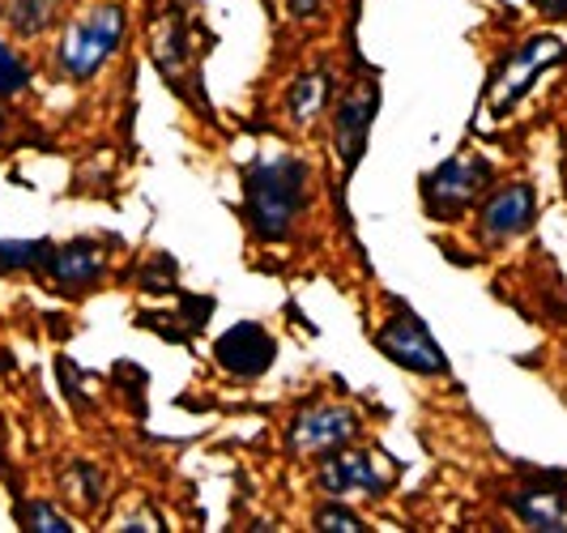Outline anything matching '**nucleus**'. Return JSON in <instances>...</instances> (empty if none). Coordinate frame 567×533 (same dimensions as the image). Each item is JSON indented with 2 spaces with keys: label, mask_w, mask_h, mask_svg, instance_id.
I'll list each match as a JSON object with an SVG mask.
<instances>
[{
  "label": "nucleus",
  "mask_w": 567,
  "mask_h": 533,
  "mask_svg": "<svg viewBox=\"0 0 567 533\" xmlns=\"http://www.w3.org/2000/svg\"><path fill=\"white\" fill-rule=\"evenodd\" d=\"M308 184H312L308 163L286 150L260 154L252 167L244 171V214H248L256 239L278 244L295 230V223L308 209Z\"/></svg>",
  "instance_id": "1"
},
{
  "label": "nucleus",
  "mask_w": 567,
  "mask_h": 533,
  "mask_svg": "<svg viewBox=\"0 0 567 533\" xmlns=\"http://www.w3.org/2000/svg\"><path fill=\"white\" fill-rule=\"evenodd\" d=\"M120 39H124V9L120 4H99L85 18H73L56 48L64 78L69 82H90L112 60Z\"/></svg>",
  "instance_id": "2"
},
{
  "label": "nucleus",
  "mask_w": 567,
  "mask_h": 533,
  "mask_svg": "<svg viewBox=\"0 0 567 533\" xmlns=\"http://www.w3.org/2000/svg\"><path fill=\"white\" fill-rule=\"evenodd\" d=\"M555 60H567V43L559 34H534L520 48H512L508 57L495 64L491 82H486V107H491V115H508L520 103V94L534 85V78L546 64H555Z\"/></svg>",
  "instance_id": "3"
},
{
  "label": "nucleus",
  "mask_w": 567,
  "mask_h": 533,
  "mask_svg": "<svg viewBox=\"0 0 567 533\" xmlns=\"http://www.w3.org/2000/svg\"><path fill=\"white\" fill-rule=\"evenodd\" d=\"M486 184H491V163H486V158H478V154L444 158V163L423 180L426 214H431L435 223H449V218L470 209V201L478 197Z\"/></svg>",
  "instance_id": "4"
},
{
  "label": "nucleus",
  "mask_w": 567,
  "mask_h": 533,
  "mask_svg": "<svg viewBox=\"0 0 567 533\" xmlns=\"http://www.w3.org/2000/svg\"><path fill=\"white\" fill-rule=\"evenodd\" d=\"M375 112H380V82H354L338 103V115H333V145H338L341 171H350L363 163V150H368V133L375 124Z\"/></svg>",
  "instance_id": "5"
},
{
  "label": "nucleus",
  "mask_w": 567,
  "mask_h": 533,
  "mask_svg": "<svg viewBox=\"0 0 567 533\" xmlns=\"http://www.w3.org/2000/svg\"><path fill=\"white\" fill-rule=\"evenodd\" d=\"M375 346H380L398 367H405V371H419V376H440V371H449L444 350L431 341V334L423 329V320L405 308L375 334Z\"/></svg>",
  "instance_id": "6"
},
{
  "label": "nucleus",
  "mask_w": 567,
  "mask_h": 533,
  "mask_svg": "<svg viewBox=\"0 0 567 533\" xmlns=\"http://www.w3.org/2000/svg\"><path fill=\"white\" fill-rule=\"evenodd\" d=\"M534 209H538V197H534L529 184H504L499 193L486 197L483 214H478V239L486 248L508 244L512 235H520L534 223Z\"/></svg>",
  "instance_id": "7"
},
{
  "label": "nucleus",
  "mask_w": 567,
  "mask_h": 533,
  "mask_svg": "<svg viewBox=\"0 0 567 533\" xmlns=\"http://www.w3.org/2000/svg\"><path fill=\"white\" fill-rule=\"evenodd\" d=\"M274 355H278V341L265 334L260 325H252V320H239V325L227 329V334L218 337V346H214L218 367H227L230 376H239V380L265 376V371L274 367Z\"/></svg>",
  "instance_id": "8"
},
{
  "label": "nucleus",
  "mask_w": 567,
  "mask_h": 533,
  "mask_svg": "<svg viewBox=\"0 0 567 533\" xmlns=\"http://www.w3.org/2000/svg\"><path fill=\"white\" fill-rule=\"evenodd\" d=\"M354 431H359V414L354 410H346V406H312V410H303L295 419V427H290V449L299 452V457L333 452Z\"/></svg>",
  "instance_id": "9"
},
{
  "label": "nucleus",
  "mask_w": 567,
  "mask_h": 533,
  "mask_svg": "<svg viewBox=\"0 0 567 533\" xmlns=\"http://www.w3.org/2000/svg\"><path fill=\"white\" fill-rule=\"evenodd\" d=\"M329 495H368V500H380L384 491H389V482L384 474L375 470V461H371V452H338V457H329L324 465H320V478H316Z\"/></svg>",
  "instance_id": "10"
},
{
  "label": "nucleus",
  "mask_w": 567,
  "mask_h": 533,
  "mask_svg": "<svg viewBox=\"0 0 567 533\" xmlns=\"http://www.w3.org/2000/svg\"><path fill=\"white\" fill-rule=\"evenodd\" d=\"M508 504L529 530H542V533L567 530V482H559V478L520 486Z\"/></svg>",
  "instance_id": "11"
},
{
  "label": "nucleus",
  "mask_w": 567,
  "mask_h": 533,
  "mask_svg": "<svg viewBox=\"0 0 567 533\" xmlns=\"http://www.w3.org/2000/svg\"><path fill=\"white\" fill-rule=\"evenodd\" d=\"M43 269H48L60 286L78 290V286H94V281L103 278L107 253H103L94 239H73V244H64V248H52V256H48Z\"/></svg>",
  "instance_id": "12"
},
{
  "label": "nucleus",
  "mask_w": 567,
  "mask_h": 533,
  "mask_svg": "<svg viewBox=\"0 0 567 533\" xmlns=\"http://www.w3.org/2000/svg\"><path fill=\"white\" fill-rule=\"evenodd\" d=\"M329 99H333V69H308L286 90V112L299 129H308L329 107Z\"/></svg>",
  "instance_id": "13"
},
{
  "label": "nucleus",
  "mask_w": 567,
  "mask_h": 533,
  "mask_svg": "<svg viewBox=\"0 0 567 533\" xmlns=\"http://www.w3.org/2000/svg\"><path fill=\"white\" fill-rule=\"evenodd\" d=\"M60 491H64V500L69 504H78L82 512H94V508L103 504V495H107V482L103 474L90 465V461H69L64 465V474H60Z\"/></svg>",
  "instance_id": "14"
},
{
  "label": "nucleus",
  "mask_w": 567,
  "mask_h": 533,
  "mask_svg": "<svg viewBox=\"0 0 567 533\" xmlns=\"http://www.w3.org/2000/svg\"><path fill=\"white\" fill-rule=\"evenodd\" d=\"M52 256L48 239H0V274H27L43 269Z\"/></svg>",
  "instance_id": "15"
},
{
  "label": "nucleus",
  "mask_w": 567,
  "mask_h": 533,
  "mask_svg": "<svg viewBox=\"0 0 567 533\" xmlns=\"http://www.w3.org/2000/svg\"><path fill=\"white\" fill-rule=\"evenodd\" d=\"M60 0H13V9H9V22L18 34H39V30H48V22L56 18Z\"/></svg>",
  "instance_id": "16"
},
{
  "label": "nucleus",
  "mask_w": 567,
  "mask_h": 533,
  "mask_svg": "<svg viewBox=\"0 0 567 533\" xmlns=\"http://www.w3.org/2000/svg\"><path fill=\"white\" fill-rule=\"evenodd\" d=\"M30 90V69L4 39H0V99H22Z\"/></svg>",
  "instance_id": "17"
},
{
  "label": "nucleus",
  "mask_w": 567,
  "mask_h": 533,
  "mask_svg": "<svg viewBox=\"0 0 567 533\" xmlns=\"http://www.w3.org/2000/svg\"><path fill=\"white\" fill-rule=\"evenodd\" d=\"M316 530H329V533H363V516L359 512H350L346 504H320L316 508Z\"/></svg>",
  "instance_id": "18"
},
{
  "label": "nucleus",
  "mask_w": 567,
  "mask_h": 533,
  "mask_svg": "<svg viewBox=\"0 0 567 533\" xmlns=\"http://www.w3.org/2000/svg\"><path fill=\"white\" fill-rule=\"evenodd\" d=\"M27 530H39V533H69L73 525H69V521H64V516H60V512H56L52 504H43V500H39V504H27Z\"/></svg>",
  "instance_id": "19"
},
{
  "label": "nucleus",
  "mask_w": 567,
  "mask_h": 533,
  "mask_svg": "<svg viewBox=\"0 0 567 533\" xmlns=\"http://www.w3.org/2000/svg\"><path fill=\"white\" fill-rule=\"evenodd\" d=\"M286 4H290V18L308 22V18H316V13H320V4H324V0H286Z\"/></svg>",
  "instance_id": "20"
},
{
  "label": "nucleus",
  "mask_w": 567,
  "mask_h": 533,
  "mask_svg": "<svg viewBox=\"0 0 567 533\" xmlns=\"http://www.w3.org/2000/svg\"><path fill=\"white\" fill-rule=\"evenodd\" d=\"M546 18H567V0H534Z\"/></svg>",
  "instance_id": "21"
},
{
  "label": "nucleus",
  "mask_w": 567,
  "mask_h": 533,
  "mask_svg": "<svg viewBox=\"0 0 567 533\" xmlns=\"http://www.w3.org/2000/svg\"><path fill=\"white\" fill-rule=\"evenodd\" d=\"M0 129H4V115H0Z\"/></svg>",
  "instance_id": "22"
}]
</instances>
